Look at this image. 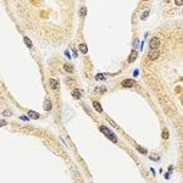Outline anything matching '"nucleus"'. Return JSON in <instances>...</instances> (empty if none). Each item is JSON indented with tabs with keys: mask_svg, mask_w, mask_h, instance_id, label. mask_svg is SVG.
Here are the masks:
<instances>
[{
	"mask_svg": "<svg viewBox=\"0 0 183 183\" xmlns=\"http://www.w3.org/2000/svg\"><path fill=\"white\" fill-rule=\"evenodd\" d=\"M100 131H101V132H103V133H104V134L107 137V138H110V139H111L114 143H116V142H117V139L115 138V134H114L111 131H110L109 128H106V127L101 126V127H100Z\"/></svg>",
	"mask_w": 183,
	"mask_h": 183,
	"instance_id": "obj_1",
	"label": "nucleus"
},
{
	"mask_svg": "<svg viewBox=\"0 0 183 183\" xmlns=\"http://www.w3.org/2000/svg\"><path fill=\"white\" fill-rule=\"evenodd\" d=\"M159 55H160V52H159L157 49H151V51H150L149 55H148V58H149V60L154 61V60H156V59L159 58Z\"/></svg>",
	"mask_w": 183,
	"mask_h": 183,
	"instance_id": "obj_2",
	"label": "nucleus"
},
{
	"mask_svg": "<svg viewBox=\"0 0 183 183\" xmlns=\"http://www.w3.org/2000/svg\"><path fill=\"white\" fill-rule=\"evenodd\" d=\"M149 45H150V48H151V49H157V48H159V45H160V39H159V38H156V37H154V38H151V39H150Z\"/></svg>",
	"mask_w": 183,
	"mask_h": 183,
	"instance_id": "obj_3",
	"label": "nucleus"
},
{
	"mask_svg": "<svg viewBox=\"0 0 183 183\" xmlns=\"http://www.w3.org/2000/svg\"><path fill=\"white\" fill-rule=\"evenodd\" d=\"M122 87H124V88H132L134 84H136V82L133 81V79H124V81H122Z\"/></svg>",
	"mask_w": 183,
	"mask_h": 183,
	"instance_id": "obj_4",
	"label": "nucleus"
},
{
	"mask_svg": "<svg viewBox=\"0 0 183 183\" xmlns=\"http://www.w3.org/2000/svg\"><path fill=\"white\" fill-rule=\"evenodd\" d=\"M49 83H50V87H51L52 89H58V88H59V82H58L56 79L51 78V79L49 81Z\"/></svg>",
	"mask_w": 183,
	"mask_h": 183,
	"instance_id": "obj_5",
	"label": "nucleus"
},
{
	"mask_svg": "<svg viewBox=\"0 0 183 183\" xmlns=\"http://www.w3.org/2000/svg\"><path fill=\"white\" fill-rule=\"evenodd\" d=\"M43 107H44V110H45V111H50V110H51V101L46 99V100L44 101Z\"/></svg>",
	"mask_w": 183,
	"mask_h": 183,
	"instance_id": "obj_6",
	"label": "nucleus"
},
{
	"mask_svg": "<svg viewBox=\"0 0 183 183\" xmlns=\"http://www.w3.org/2000/svg\"><path fill=\"white\" fill-rule=\"evenodd\" d=\"M28 116L31 117V118H33V120H37V118H39V114H37V112H34V111H28Z\"/></svg>",
	"mask_w": 183,
	"mask_h": 183,
	"instance_id": "obj_7",
	"label": "nucleus"
},
{
	"mask_svg": "<svg viewBox=\"0 0 183 183\" xmlns=\"http://www.w3.org/2000/svg\"><path fill=\"white\" fill-rule=\"evenodd\" d=\"M137 56H138L137 51H136V50H133V51L131 52V55H130V62H133V61L137 59Z\"/></svg>",
	"mask_w": 183,
	"mask_h": 183,
	"instance_id": "obj_8",
	"label": "nucleus"
},
{
	"mask_svg": "<svg viewBox=\"0 0 183 183\" xmlns=\"http://www.w3.org/2000/svg\"><path fill=\"white\" fill-rule=\"evenodd\" d=\"M93 106H94V109L97 110L98 112H101V111H103V107H101V105H100L98 101H94V103H93Z\"/></svg>",
	"mask_w": 183,
	"mask_h": 183,
	"instance_id": "obj_9",
	"label": "nucleus"
},
{
	"mask_svg": "<svg viewBox=\"0 0 183 183\" xmlns=\"http://www.w3.org/2000/svg\"><path fill=\"white\" fill-rule=\"evenodd\" d=\"M72 97H73V98H76V99H79V98H81V92H79L78 89L72 90Z\"/></svg>",
	"mask_w": 183,
	"mask_h": 183,
	"instance_id": "obj_10",
	"label": "nucleus"
},
{
	"mask_svg": "<svg viewBox=\"0 0 183 183\" xmlns=\"http://www.w3.org/2000/svg\"><path fill=\"white\" fill-rule=\"evenodd\" d=\"M79 50H81V52H83V54H87V51H88V48H87V45L84 44V43H82V44H79Z\"/></svg>",
	"mask_w": 183,
	"mask_h": 183,
	"instance_id": "obj_11",
	"label": "nucleus"
},
{
	"mask_svg": "<svg viewBox=\"0 0 183 183\" xmlns=\"http://www.w3.org/2000/svg\"><path fill=\"white\" fill-rule=\"evenodd\" d=\"M64 68H65V71H67V72H72V71H73V67H72V65H70V64H65V65H64Z\"/></svg>",
	"mask_w": 183,
	"mask_h": 183,
	"instance_id": "obj_12",
	"label": "nucleus"
},
{
	"mask_svg": "<svg viewBox=\"0 0 183 183\" xmlns=\"http://www.w3.org/2000/svg\"><path fill=\"white\" fill-rule=\"evenodd\" d=\"M23 40H25V43H26V45H27L28 48H32V42L29 40V38H28V37H25V38H23Z\"/></svg>",
	"mask_w": 183,
	"mask_h": 183,
	"instance_id": "obj_13",
	"label": "nucleus"
},
{
	"mask_svg": "<svg viewBox=\"0 0 183 183\" xmlns=\"http://www.w3.org/2000/svg\"><path fill=\"white\" fill-rule=\"evenodd\" d=\"M95 79L97 81H105V76L103 75V73H99V75L95 76Z\"/></svg>",
	"mask_w": 183,
	"mask_h": 183,
	"instance_id": "obj_14",
	"label": "nucleus"
},
{
	"mask_svg": "<svg viewBox=\"0 0 183 183\" xmlns=\"http://www.w3.org/2000/svg\"><path fill=\"white\" fill-rule=\"evenodd\" d=\"M137 150H138L139 153H142V154H146V150H145V149H143L142 146H139V145H137Z\"/></svg>",
	"mask_w": 183,
	"mask_h": 183,
	"instance_id": "obj_15",
	"label": "nucleus"
},
{
	"mask_svg": "<svg viewBox=\"0 0 183 183\" xmlns=\"http://www.w3.org/2000/svg\"><path fill=\"white\" fill-rule=\"evenodd\" d=\"M85 13H87V9H85V7H82V9H81V16L84 17Z\"/></svg>",
	"mask_w": 183,
	"mask_h": 183,
	"instance_id": "obj_16",
	"label": "nucleus"
},
{
	"mask_svg": "<svg viewBox=\"0 0 183 183\" xmlns=\"http://www.w3.org/2000/svg\"><path fill=\"white\" fill-rule=\"evenodd\" d=\"M150 159H151V160H154V161H159V159H160V157H159L157 155L153 154V155H150Z\"/></svg>",
	"mask_w": 183,
	"mask_h": 183,
	"instance_id": "obj_17",
	"label": "nucleus"
},
{
	"mask_svg": "<svg viewBox=\"0 0 183 183\" xmlns=\"http://www.w3.org/2000/svg\"><path fill=\"white\" fill-rule=\"evenodd\" d=\"M148 16H149V11L146 10V11H145V12H144V13L142 15V20H145V18L148 17Z\"/></svg>",
	"mask_w": 183,
	"mask_h": 183,
	"instance_id": "obj_18",
	"label": "nucleus"
},
{
	"mask_svg": "<svg viewBox=\"0 0 183 183\" xmlns=\"http://www.w3.org/2000/svg\"><path fill=\"white\" fill-rule=\"evenodd\" d=\"M162 138H163V139H167V138H169V132H167V131H163V132H162Z\"/></svg>",
	"mask_w": 183,
	"mask_h": 183,
	"instance_id": "obj_19",
	"label": "nucleus"
},
{
	"mask_svg": "<svg viewBox=\"0 0 183 183\" xmlns=\"http://www.w3.org/2000/svg\"><path fill=\"white\" fill-rule=\"evenodd\" d=\"M175 1H176V5H177V6H182V4H183L182 0H175Z\"/></svg>",
	"mask_w": 183,
	"mask_h": 183,
	"instance_id": "obj_20",
	"label": "nucleus"
},
{
	"mask_svg": "<svg viewBox=\"0 0 183 183\" xmlns=\"http://www.w3.org/2000/svg\"><path fill=\"white\" fill-rule=\"evenodd\" d=\"M6 124H7V122L5 120H0V127H1V126H6Z\"/></svg>",
	"mask_w": 183,
	"mask_h": 183,
	"instance_id": "obj_21",
	"label": "nucleus"
},
{
	"mask_svg": "<svg viewBox=\"0 0 183 183\" xmlns=\"http://www.w3.org/2000/svg\"><path fill=\"white\" fill-rule=\"evenodd\" d=\"M4 115H5V116H9V115H11V111H4Z\"/></svg>",
	"mask_w": 183,
	"mask_h": 183,
	"instance_id": "obj_22",
	"label": "nucleus"
},
{
	"mask_svg": "<svg viewBox=\"0 0 183 183\" xmlns=\"http://www.w3.org/2000/svg\"><path fill=\"white\" fill-rule=\"evenodd\" d=\"M166 1H169V0H166Z\"/></svg>",
	"mask_w": 183,
	"mask_h": 183,
	"instance_id": "obj_23",
	"label": "nucleus"
}]
</instances>
